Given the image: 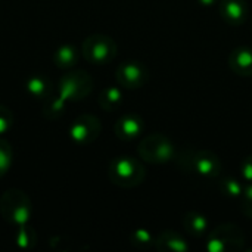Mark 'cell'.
Segmentation results:
<instances>
[{
	"mask_svg": "<svg viewBox=\"0 0 252 252\" xmlns=\"http://www.w3.org/2000/svg\"><path fill=\"white\" fill-rule=\"evenodd\" d=\"M93 90V78L83 69L63 74L58 81V89L46 102L44 115L50 120L58 118L65 109L66 103L80 102L86 99Z\"/></svg>",
	"mask_w": 252,
	"mask_h": 252,
	"instance_id": "1",
	"label": "cell"
},
{
	"mask_svg": "<svg viewBox=\"0 0 252 252\" xmlns=\"http://www.w3.org/2000/svg\"><path fill=\"white\" fill-rule=\"evenodd\" d=\"M176 159L185 171L195 173L204 179H217L223 168L220 158L205 149H183L176 155Z\"/></svg>",
	"mask_w": 252,
	"mask_h": 252,
	"instance_id": "2",
	"label": "cell"
},
{
	"mask_svg": "<svg viewBox=\"0 0 252 252\" xmlns=\"http://www.w3.org/2000/svg\"><path fill=\"white\" fill-rule=\"evenodd\" d=\"M108 177L112 185L123 189H133L143 183L146 170L143 164L128 155L114 158L108 165Z\"/></svg>",
	"mask_w": 252,
	"mask_h": 252,
	"instance_id": "3",
	"label": "cell"
},
{
	"mask_svg": "<svg viewBox=\"0 0 252 252\" xmlns=\"http://www.w3.org/2000/svg\"><path fill=\"white\" fill-rule=\"evenodd\" d=\"M32 213L31 199L21 189H9L0 196V214L9 224L15 227L28 224Z\"/></svg>",
	"mask_w": 252,
	"mask_h": 252,
	"instance_id": "4",
	"label": "cell"
},
{
	"mask_svg": "<svg viewBox=\"0 0 252 252\" xmlns=\"http://www.w3.org/2000/svg\"><path fill=\"white\" fill-rule=\"evenodd\" d=\"M245 242V233L239 226L224 223L213 229L207 236L205 250L208 252H238L244 250Z\"/></svg>",
	"mask_w": 252,
	"mask_h": 252,
	"instance_id": "5",
	"label": "cell"
},
{
	"mask_svg": "<svg viewBox=\"0 0 252 252\" xmlns=\"http://www.w3.org/2000/svg\"><path fill=\"white\" fill-rule=\"evenodd\" d=\"M139 157L149 164H167L176 159L177 151L170 137L161 133H154L142 139L137 146Z\"/></svg>",
	"mask_w": 252,
	"mask_h": 252,
	"instance_id": "6",
	"label": "cell"
},
{
	"mask_svg": "<svg viewBox=\"0 0 252 252\" xmlns=\"http://www.w3.org/2000/svg\"><path fill=\"white\" fill-rule=\"evenodd\" d=\"M118 46L112 37L105 34H92L81 44L83 58L92 65H106L117 56Z\"/></svg>",
	"mask_w": 252,
	"mask_h": 252,
	"instance_id": "7",
	"label": "cell"
},
{
	"mask_svg": "<svg viewBox=\"0 0 252 252\" xmlns=\"http://www.w3.org/2000/svg\"><path fill=\"white\" fill-rule=\"evenodd\" d=\"M100 131H102L100 120L96 115L83 114L71 123L68 128V136L72 140V143L78 146H87L100 136Z\"/></svg>",
	"mask_w": 252,
	"mask_h": 252,
	"instance_id": "8",
	"label": "cell"
},
{
	"mask_svg": "<svg viewBox=\"0 0 252 252\" xmlns=\"http://www.w3.org/2000/svg\"><path fill=\"white\" fill-rule=\"evenodd\" d=\"M115 78L120 87L124 89H140L149 80V69L139 61H126L117 66Z\"/></svg>",
	"mask_w": 252,
	"mask_h": 252,
	"instance_id": "9",
	"label": "cell"
},
{
	"mask_svg": "<svg viewBox=\"0 0 252 252\" xmlns=\"http://www.w3.org/2000/svg\"><path fill=\"white\" fill-rule=\"evenodd\" d=\"M145 131V121L137 114H124L120 117L114 126V133L120 140L130 142L140 137Z\"/></svg>",
	"mask_w": 252,
	"mask_h": 252,
	"instance_id": "10",
	"label": "cell"
},
{
	"mask_svg": "<svg viewBox=\"0 0 252 252\" xmlns=\"http://www.w3.org/2000/svg\"><path fill=\"white\" fill-rule=\"evenodd\" d=\"M219 10L221 18L230 25H242L250 15L247 0H220Z\"/></svg>",
	"mask_w": 252,
	"mask_h": 252,
	"instance_id": "11",
	"label": "cell"
},
{
	"mask_svg": "<svg viewBox=\"0 0 252 252\" xmlns=\"http://www.w3.org/2000/svg\"><path fill=\"white\" fill-rule=\"evenodd\" d=\"M229 66L230 69L241 77L252 75V47L239 46L233 49L229 55Z\"/></svg>",
	"mask_w": 252,
	"mask_h": 252,
	"instance_id": "12",
	"label": "cell"
},
{
	"mask_svg": "<svg viewBox=\"0 0 252 252\" xmlns=\"http://www.w3.org/2000/svg\"><path fill=\"white\" fill-rule=\"evenodd\" d=\"M25 89L27 93L38 102H49V99L55 93L53 83L50 81V78L41 74L31 75L25 83Z\"/></svg>",
	"mask_w": 252,
	"mask_h": 252,
	"instance_id": "13",
	"label": "cell"
},
{
	"mask_svg": "<svg viewBox=\"0 0 252 252\" xmlns=\"http://www.w3.org/2000/svg\"><path fill=\"white\" fill-rule=\"evenodd\" d=\"M162 252H188L190 251L189 242L177 232L165 230L155 238V247Z\"/></svg>",
	"mask_w": 252,
	"mask_h": 252,
	"instance_id": "14",
	"label": "cell"
},
{
	"mask_svg": "<svg viewBox=\"0 0 252 252\" xmlns=\"http://www.w3.org/2000/svg\"><path fill=\"white\" fill-rule=\"evenodd\" d=\"M52 59H53V63L59 69H69L78 63L80 52L72 44H62L55 50Z\"/></svg>",
	"mask_w": 252,
	"mask_h": 252,
	"instance_id": "15",
	"label": "cell"
},
{
	"mask_svg": "<svg viewBox=\"0 0 252 252\" xmlns=\"http://www.w3.org/2000/svg\"><path fill=\"white\" fill-rule=\"evenodd\" d=\"M183 227L185 230L195 238H202L205 236L207 230H208V220L204 214L196 213V211H189L185 214L183 220Z\"/></svg>",
	"mask_w": 252,
	"mask_h": 252,
	"instance_id": "16",
	"label": "cell"
},
{
	"mask_svg": "<svg viewBox=\"0 0 252 252\" xmlns=\"http://www.w3.org/2000/svg\"><path fill=\"white\" fill-rule=\"evenodd\" d=\"M123 100H124L123 90L120 87H117V86H108L100 92L97 103L103 111L112 112V111L118 109L123 105Z\"/></svg>",
	"mask_w": 252,
	"mask_h": 252,
	"instance_id": "17",
	"label": "cell"
},
{
	"mask_svg": "<svg viewBox=\"0 0 252 252\" xmlns=\"http://www.w3.org/2000/svg\"><path fill=\"white\" fill-rule=\"evenodd\" d=\"M15 242L21 250H31L35 247L37 244V233L32 227H30L28 224L24 226H18L15 227Z\"/></svg>",
	"mask_w": 252,
	"mask_h": 252,
	"instance_id": "18",
	"label": "cell"
},
{
	"mask_svg": "<svg viewBox=\"0 0 252 252\" xmlns=\"http://www.w3.org/2000/svg\"><path fill=\"white\" fill-rule=\"evenodd\" d=\"M219 188H220V192L229 198H242V193L245 189V186L241 183V180H238L235 177L221 179L219 183Z\"/></svg>",
	"mask_w": 252,
	"mask_h": 252,
	"instance_id": "19",
	"label": "cell"
},
{
	"mask_svg": "<svg viewBox=\"0 0 252 252\" xmlns=\"http://www.w3.org/2000/svg\"><path fill=\"white\" fill-rule=\"evenodd\" d=\"M12 161H13L12 145L7 140L0 139V179L10 170Z\"/></svg>",
	"mask_w": 252,
	"mask_h": 252,
	"instance_id": "20",
	"label": "cell"
},
{
	"mask_svg": "<svg viewBox=\"0 0 252 252\" xmlns=\"http://www.w3.org/2000/svg\"><path fill=\"white\" fill-rule=\"evenodd\" d=\"M130 242L137 248H151L155 247V238L148 229H136L130 235Z\"/></svg>",
	"mask_w": 252,
	"mask_h": 252,
	"instance_id": "21",
	"label": "cell"
},
{
	"mask_svg": "<svg viewBox=\"0 0 252 252\" xmlns=\"http://www.w3.org/2000/svg\"><path fill=\"white\" fill-rule=\"evenodd\" d=\"M13 126V114L9 108L0 105V136L6 134Z\"/></svg>",
	"mask_w": 252,
	"mask_h": 252,
	"instance_id": "22",
	"label": "cell"
},
{
	"mask_svg": "<svg viewBox=\"0 0 252 252\" xmlns=\"http://www.w3.org/2000/svg\"><path fill=\"white\" fill-rule=\"evenodd\" d=\"M242 211L244 214L252 219V183H247L242 193Z\"/></svg>",
	"mask_w": 252,
	"mask_h": 252,
	"instance_id": "23",
	"label": "cell"
},
{
	"mask_svg": "<svg viewBox=\"0 0 252 252\" xmlns=\"http://www.w3.org/2000/svg\"><path fill=\"white\" fill-rule=\"evenodd\" d=\"M241 177L245 183H252V155H248L242 159Z\"/></svg>",
	"mask_w": 252,
	"mask_h": 252,
	"instance_id": "24",
	"label": "cell"
},
{
	"mask_svg": "<svg viewBox=\"0 0 252 252\" xmlns=\"http://www.w3.org/2000/svg\"><path fill=\"white\" fill-rule=\"evenodd\" d=\"M198 3L204 7H213L217 3H220V0H198Z\"/></svg>",
	"mask_w": 252,
	"mask_h": 252,
	"instance_id": "25",
	"label": "cell"
}]
</instances>
